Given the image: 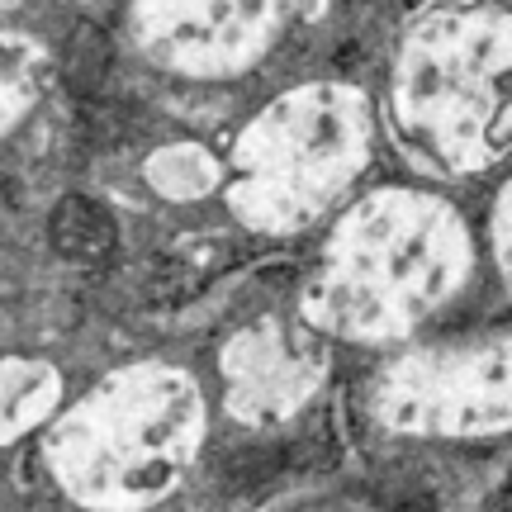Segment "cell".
<instances>
[{
    "mask_svg": "<svg viewBox=\"0 0 512 512\" xmlns=\"http://www.w3.org/2000/svg\"><path fill=\"white\" fill-rule=\"evenodd\" d=\"M233 209L261 233L318 219L366 162V105L347 86H304L242 133Z\"/></svg>",
    "mask_w": 512,
    "mask_h": 512,
    "instance_id": "4",
    "label": "cell"
},
{
    "mask_svg": "<svg viewBox=\"0 0 512 512\" xmlns=\"http://www.w3.org/2000/svg\"><path fill=\"white\" fill-rule=\"evenodd\" d=\"M394 133L441 176L512 152V10L441 0L408 29L394 62Z\"/></svg>",
    "mask_w": 512,
    "mask_h": 512,
    "instance_id": "2",
    "label": "cell"
},
{
    "mask_svg": "<svg viewBox=\"0 0 512 512\" xmlns=\"http://www.w3.org/2000/svg\"><path fill=\"white\" fill-rule=\"evenodd\" d=\"M328 370V356L309 332L280 318H256L223 347V380H228V413L252 427L285 422L299 413Z\"/></svg>",
    "mask_w": 512,
    "mask_h": 512,
    "instance_id": "7",
    "label": "cell"
},
{
    "mask_svg": "<svg viewBox=\"0 0 512 512\" xmlns=\"http://www.w3.org/2000/svg\"><path fill=\"white\" fill-rule=\"evenodd\" d=\"M494 261L503 271V285L512 294V181L503 185V195L494 204Z\"/></svg>",
    "mask_w": 512,
    "mask_h": 512,
    "instance_id": "13",
    "label": "cell"
},
{
    "mask_svg": "<svg viewBox=\"0 0 512 512\" xmlns=\"http://www.w3.org/2000/svg\"><path fill=\"white\" fill-rule=\"evenodd\" d=\"M57 394H62V380L48 361H0V441L24 437L29 427L53 413Z\"/></svg>",
    "mask_w": 512,
    "mask_h": 512,
    "instance_id": "8",
    "label": "cell"
},
{
    "mask_svg": "<svg viewBox=\"0 0 512 512\" xmlns=\"http://www.w3.org/2000/svg\"><path fill=\"white\" fill-rule=\"evenodd\" d=\"M152 185L162 195H171V200H195V195H204L214 185V166L195 147H171L166 157L152 162Z\"/></svg>",
    "mask_w": 512,
    "mask_h": 512,
    "instance_id": "11",
    "label": "cell"
},
{
    "mask_svg": "<svg viewBox=\"0 0 512 512\" xmlns=\"http://www.w3.org/2000/svg\"><path fill=\"white\" fill-rule=\"evenodd\" d=\"M53 238L62 252H72V256H100V252H110L114 228L91 200H76L72 195L53 214Z\"/></svg>",
    "mask_w": 512,
    "mask_h": 512,
    "instance_id": "10",
    "label": "cell"
},
{
    "mask_svg": "<svg viewBox=\"0 0 512 512\" xmlns=\"http://www.w3.org/2000/svg\"><path fill=\"white\" fill-rule=\"evenodd\" d=\"M110 62H114V48L110 38L100 34V29H76V38L67 43V81H72L76 91L95 95L105 86V76H110Z\"/></svg>",
    "mask_w": 512,
    "mask_h": 512,
    "instance_id": "12",
    "label": "cell"
},
{
    "mask_svg": "<svg viewBox=\"0 0 512 512\" xmlns=\"http://www.w3.org/2000/svg\"><path fill=\"white\" fill-rule=\"evenodd\" d=\"M43 81V53L29 38H0V128L34 105Z\"/></svg>",
    "mask_w": 512,
    "mask_h": 512,
    "instance_id": "9",
    "label": "cell"
},
{
    "mask_svg": "<svg viewBox=\"0 0 512 512\" xmlns=\"http://www.w3.org/2000/svg\"><path fill=\"white\" fill-rule=\"evenodd\" d=\"M380 427L408 437H489L512 427V337L403 351L375 375Z\"/></svg>",
    "mask_w": 512,
    "mask_h": 512,
    "instance_id": "5",
    "label": "cell"
},
{
    "mask_svg": "<svg viewBox=\"0 0 512 512\" xmlns=\"http://www.w3.org/2000/svg\"><path fill=\"white\" fill-rule=\"evenodd\" d=\"M204 441V399L185 370L128 366L100 380L48 432L57 484L95 512H143L185 479Z\"/></svg>",
    "mask_w": 512,
    "mask_h": 512,
    "instance_id": "3",
    "label": "cell"
},
{
    "mask_svg": "<svg viewBox=\"0 0 512 512\" xmlns=\"http://www.w3.org/2000/svg\"><path fill=\"white\" fill-rule=\"evenodd\" d=\"M475 247L451 204L380 190L332 228L304 290V323L347 342H394L456 299Z\"/></svg>",
    "mask_w": 512,
    "mask_h": 512,
    "instance_id": "1",
    "label": "cell"
},
{
    "mask_svg": "<svg viewBox=\"0 0 512 512\" xmlns=\"http://www.w3.org/2000/svg\"><path fill=\"white\" fill-rule=\"evenodd\" d=\"M285 0H138V34L181 72H233L280 29Z\"/></svg>",
    "mask_w": 512,
    "mask_h": 512,
    "instance_id": "6",
    "label": "cell"
}]
</instances>
